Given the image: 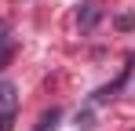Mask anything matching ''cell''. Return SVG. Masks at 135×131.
Masks as SVG:
<instances>
[{"label":"cell","mask_w":135,"mask_h":131,"mask_svg":"<svg viewBox=\"0 0 135 131\" xmlns=\"http://www.w3.org/2000/svg\"><path fill=\"white\" fill-rule=\"evenodd\" d=\"M0 113H15V84L0 80Z\"/></svg>","instance_id":"6da1fadb"},{"label":"cell","mask_w":135,"mask_h":131,"mask_svg":"<svg viewBox=\"0 0 135 131\" xmlns=\"http://www.w3.org/2000/svg\"><path fill=\"white\" fill-rule=\"evenodd\" d=\"M59 117H62L59 109H47L44 117H40V124H37V131H55V124H59Z\"/></svg>","instance_id":"7a4b0ae2"},{"label":"cell","mask_w":135,"mask_h":131,"mask_svg":"<svg viewBox=\"0 0 135 131\" xmlns=\"http://www.w3.org/2000/svg\"><path fill=\"white\" fill-rule=\"evenodd\" d=\"M95 18H99V11H95V7H84V15H80V26H84V29H91V26H95Z\"/></svg>","instance_id":"3957f363"},{"label":"cell","mask_w":135,"mask_h":131,"mask_svg":"<svg viewBox=\"0 0 135 131\" xmlns=\"http://www.w3.org/2000/svg\"><path fill=\"white\" fill-rule=\"evenodd\" d=\"M11 124H15V113H0V131H11Z\"/></svg>","instance_id":"277c9868"},{"label":"cell","mask_w":135,"mask_h":131,"mask_svg":"<svg viewBox=\"0 0 135 131\" xmlns=\"http://www.w3.org/2000/svg\"><path fill=\"white\" fill-rule=\"evenodd\" d=\"M117 29H132V15H117Z\"/></svg>","instance_id":"5b68a950"}]
</instances>
